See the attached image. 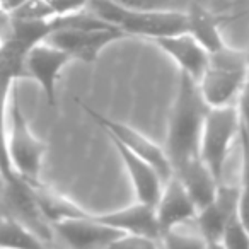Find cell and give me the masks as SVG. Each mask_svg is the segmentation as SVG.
Instances as JSON below:
<instances>
[{"label":"cell","instance_id":"6da1fadb","mask_svg":"<svg viewBox=\"0 0 249 249\" xmlns=\"http://www.w3.org/2000/svg\"><path fill=\"white\" fill-rule=\"evenodd\" d=\"M208 109L210 106L201 96L198 80L181 72L166 139V154L173 173L201 160L200 140Z\"/></svg>","mask_w":249,"mask_h":249},{"label":"cell","instance_id":"7a4b0ae2","mask_svg":"<svg viewBox=\"0 0 249 249\" xmlns=\"http://www.w3.org/2000/svg\"><path fill=\"white\" fill-rule=\"evenodd\" d=\"M249 73V52L222 48L208 53V62L198 86L208 106H225L235 103Z\"/></svg>","mask_w":249,"mask_h":249},{"label":"cell","instance_id":"3957f363","mask_svg":"<svg viewBox=\"0 0 249 249\" xmlns=\"http://www.w3.org/2000/svg\"><path fill=\"white\" fill-rule=\"evenodd\" d=\"M87 11L128 36L143 39L188 33L186 12H147L123 7L113 0H89Z\"/></svg>","mask_w":249,"mask_h":249},{"label":"cell","instance_id":"277c9868","mask_svg":"<svg viewBox=\"0 0 249 249\" xmlns=\"http://www.w3.org/2000/svg\"><path fill=\"white\" fill-rule=\"evenodd\" d=\"M237 137L239 111L235 103L225 106H210L201 130L200 156L218 184L224 183L225 162Z\"/></svg>","mask_w":249,"mask_h":249},{"label":"cell","instance_id":"5b68a950","mask_svg":"<svg viewBox=\"0 0 249 249\" xmlns=\"http://www.w3.org/2000/svg\"><path fill=\"white\" fill-rule=\"evenodd\" d=\"M7 149L14 171L28 183L39 181L43 157L46 143L41 142L29 128L24 113L21 109L18 92L12 89L9 103V124H7Z\"/></svg>","mask_w":249,"mask_h":249},{"label":"cell","instance_id":"8992f818","mask_svg":"<svg viewBox=\"0 0 249 249\" xmlns=\"http://www.w3.org/2000/svg\"><path fill=\"white\" fill-rule=\"evenodd\" d=\"M80 106H82V109L92 118L94 123H97V126L106 132L109 140H114V142L121 143L123 147L132 150L133 154H137V156H140L142 159H145L147 162H150L157 169V173L160 174V178H162L164 181L173 176V167H171L166 149L159 147L156 142H152L149 137H145L142 132L132 128L128 124L113 120V118L104 116V114L97 113L96 109L89 107L87 104H80Z\"/></svg>","mask_w":249,"mask_h":249},{"label":"cell","instance_id":"52a82bcc","mask_svg":"<svg viewBox=\"0 0 249 249\" xmlns=\"http://www.w3.org/2000/svg\"><path fill=\"white\" fill-rule=\"evenodd\" d=\"M128 38V35L114 26L104 28H62L50 33L45 41L69 53L72 60L92 63L107 45Z\"/></svg>","mask_w":249,"mask_h":249},{"label":"cell","instance_id":"ba28073f","mask_svg":"<svg viewBox=\"0 0 249 249\" xmlns=\"http://www.w3.org/2000/svg\"><path fill=\"white\" fill-rule=\"evenodd\" d=\"M70 55L48 41H41L35 45L24 58L26 75L35 79L39 84L43 94L50 106L56 104V84L63 67L70 62Z\"/></svg>","mask_w":249,"mask_h":249},{"label":"cell","instance_id":"9c48e42d","mask_svg":"<svg viewBox=\"0 0 249 249\" xmlns=\"http://www.w3.org/2000/svg\"><path fill=\"white\" fill-rule=\"evenodd\" d=\"M52 229L67 244L77 249L111 248L118 239L126 234L113 225L96 220L92 213H89L87 217L58 220L52 224Z\"/></svg>","mask_w":249,"mask_h":249},{"label":"cell","instance_id":"30bf717a","mask_svg":"<svg viewBox=\"0 0 249 249\" xmlns=\"http://www.w3.org/2000/svg\"><path fill=\"white\" fill-rule=\"evenodd\" d=\"M239 191L241 186H227L225 183H220L213 201L198 210L195 222L208 248H220L225 225L237 212Z\"/></svg>","mask_w":249,"mask_h":249},{"label":"cell","instance_id":"8fae6325","mask_svg":"<svg viewBox=\"0 0 249 249\" xmlns=\"http://www.w3.org/2000/svg\"><path fill=\"white\" fill-rule=\"evenodd\" d=\"M2 201L9 208V213L19 218L38 237H41L45 242L52 241L53 229L50 225V222L45 218V215L41 213V210H39L35 193H33V188L28 181L19 176L14 181L4 183Z\"/></svg>","mask_w":249,"mask_h":249},{"label":"cell","instance_id":"7c38bea8","mask_svg":"<svg viewBox=\"0 0 249 249\" xmlns=\"http://www.w3.org/2000/svg\"><path fill=\"white\" fill-rule=\"evenodd\" d=\"M198 207L178 176L164 181L162 193L156 203V218L160 235L171 229H178L186 222L195 220Z\"/></svg>","mask_w":249,"mask_h":249},{"label":"cell","instance_id":"4fadbf2b","mask_svg":"<svg viewBox=\"0 0 249 249\" xmlns=\"http://www.w3.org/2000/svg\"><path fill=\"white\" fill-rule=\"evenodd\" d=\"M147 41L154 43L167 56H171L183 73H188L195 80H200L208 62V52L190 33L157 36V38H150Z\"/></svg>","mask_w":249,"mask_h":249},{"label":"cell","instance_id":"5bb4252c","mask_svg":"<svg viewBox=\"0 0 249 249\" xmlns=\"http://www.w3.org/2000/svg\"><path fill=\"white\" fill-rule=\"evenodd\" d=\"M111 142H113L118 156L123 160V166L130 176L133 191L137 195V200L156 207L164 186V179L160 178V174L145 159H142L140 156L133 154L132 150H128L126 147L114 142V140H111Z\"/></svg>","mask_w":249,"mask_h":249},{"label":"cell","instance_id":"9a60e30c","mask_svg":"<svg viewBox=\"0 0 249 249\" xmlns=\"http://www.w3.org/2000/svg\"><path fill=\"white\" fill-rule=\"evenodd\" d=\"M92 217L103 224L113 225V227L126 232V234L147 235V237L160 241L159 224L156 218V207L142 203L139 200H137V203L126 208L106 212V213H92Z\"/></svg>","mask_w":249,"mask_h":249},{"label":"cell","instance_id":"2e32d148","mask_svg":"<svg viewBox=\"0 0 249 249\" xmlns=\"http://www.w3.org/2000/svg\"><path fill=\"white\" fill-rule=\"evenodd\" d=\"M21 79L19 73L12 67L0 60V173L4 178V183L14 181L19 174L14 171L9 157L7 149V124H9V103H11V94L14 89V80Z\"/></svg>","mask_w":249,"mask_h":249},{"label":"cell","instance_id":"e0dca14e","mask_svg":"<svg viewBox=\"0 0 249 249\" xmlns=\"http://www.w3.org/2000/svg\"><path fill=\"white\" fill-rule=\"evenodd\" d=\"M188 16V33L207 50L208 53L215 52V50L222 48L227 43L224 41L220 33L222 24V16L212 12L205 5L195 0L186 11Z\"/></svg>","mask_w":249,"mask_h":249},{"label":"cell","instance_id":"ac0fdd59","mask_svg":"<svg viewBox=\"0 0 249 249\" xmlns=\"http://www.w3.org/2000/svg\"><path fill=\"white\" fill-rule=\"evenodd\" d=\"M35 193L36 203H38L41 213L45 215V218L50 222V225L55 224L58 220H65V218H79V217H87L90 212L84 210L82 207L72 201L70 198L63 196L62 193L55 191L53 188L43 184L41 181L36 183H29Z\"/></svg>","mask_w":249,"mask_h":249},{"label":"cell","instance_id":"d6986e66","mask_svg":"<svg viewBox=\"0 0 249 249\" xmlns=\"http://www.w3.org/2000/svg\"><path fill=\"white\" fill-rule=\"evenodd\" d=\"M46 242L26 227L14 215L0 217V248H21V249H38L45 248Z\"/></svg>","mask_w":249,"mask_h":249},{"label":"cell","instance_id":"ffe728a7","mask_svg":"<svg viewBox=\"0 0 249 249\" xmlns=\"http://www.w3.org/2000/svg\"><path fill=\"white\" fill-rule=\"evenodd\" d=\"M123 7L147 12H186L195 0H113Z\"/></svg>","mask_w":249,"mask_h":249},{"label":"cell","instance_id":"44dd1931","mask_svg":"<svg viewBox=\"0 0 249 249\" xmlns=\"http://www.w3.org/2000/svg\"><path fill=\"white\" fill-rule=\"evenodd\" d=\"M220 248L225 249H248L249 248V232L242 225L237 212L229 218L227 225L224 229Z\"/></svg>","mask_w":249,"mask_h":249},{"label":"cell","instance_id":"7402d4cb","mask_svg":"<svg viewBox=\"0 0 249 249\" xmlns=\"http://www.w3.org/2000/svg\"><path fill=\"white\" fill-rule=\"evenodd\" d=\"M56 16L43 0H24L11 12L12 19H50Z\"/></svg>","mask_w":249,"mask_h":249},{"label":"cell","instance_id":"603a6c76","mask_svg":"<svg viewBox=\"0 0 249 249\" xmlns=\"http://www.w3.org/2000/svg\"><path fill=\"white\" fill-rule=\"evenodd\" d=\"M160 248H171V249H183V248H208L205 239L201 235H190L178 232L176 229L164 232L160 235Z\"/></svg>","mask_w":249,"mask_h":249},{"label":"cell","instance_id":"cb8c5ba5","mask_svg":"<svg viewBox=\"0 0 249 249\" xmlns=\"http://www.w3.org/2000/svg\"><path fill=\"white\" fill-rule=\"evenodd\" d=\"M239 143H241V188L249 190V132L239 121Z\"/></svg>","mask_w":249,"mask_h":249},{"label":"cell","instance_id":"d4e9b609","mask_svg":"<svg viewBox=\"0 0 249 249\" xmlns=\"http://www.w3.org/2000/svg\"><path fill=\"white\" fill-rule=\"evenodd\" d=\"M43 2L48 4L56 16L82 11V9H86L87 4H89V0H43Z\"/></svg>","mask_w":249,"mask_h":249},{"label":"cell","instance_id":"484cf974","mask_svg":"<svg viewBox=\"0 0 249 249\" xmlns=\"http://www.w3.org/2000/svg\"><path fill=\"white\" fill-rule=\"evenodd\" d=\"M235 106H237L239 111V121H241L242 126L249 132V77L246 80L242 90L239 92L237 99H235Z\"/></svg>","mask_w":249,"mask_h":249},{"label":"cell","instance_id":"4316f807","mask_svg":"<svg viewBox=\"0 0 249 249\" xmlns=\"http://www.w3.org/2000/svg\"><path fill=\"white\" fill-rule=\"evenodd\" d=\"M237 215L241 218L242 225L246 227V231L249 232V190L239 191V200H237Z\"/></svg>","mask_w":249,"mask_h":249},{"label":"cell","instance_id":"83f0119b","mask_svg":"<svg viewBox=\"0 0 249 249\" xmlns=\"http://www.w3.org/2000/svg\"><path fill=\"white\" fill-rule=\"evenodd\" d=\"M2 193H4V178H2V173H0V198H2Z\"/></svg>","mask_w":249,"mask_h":249},{"label":"cell","instance_id":"f1b7e54d","mask_svg":"<svg viewBox=\"0 0 249 249\" xmlns=\"http://www.w3.org/2000/svg\"><path fill=\"white\" fill-rule=\"evenodd\" d=\"M7 2H9V0H0V5H5Z\"/></svg>","mask_w":249,"mask_h":249}]
</instances>
